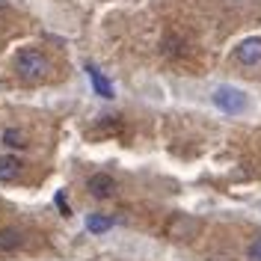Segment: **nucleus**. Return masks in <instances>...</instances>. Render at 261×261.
Segmentation results:
<instances>
[{
    "instance_id": "nucleus-1",
    "label": "nucleus",
    "mask_w": 261,
    "mask_h": 261,
    "mask_svg": "<svg viewBox=\"0 0 261 261\" xmlns=\"http://www.w3.org/2000/svg\"><path fill=\"white\" fill-rule=\"evenodd\" d=\"M15 71H18L21 81L39 83V81L48 77L50 63H48V57H45L39 48H24V50H18V57H15Z\"/></svg>"
},
{
    "instance_id": "nucleus-2",
    "label": "nucleus",
    "mask_w": 261,
    "mask_h": 261,
    "mask_svg": "<svg viewBox=\"0 0 261 261\" xmlns=\"http://www.w3.org/2000/svg\"><path fill=\"white\" fill-rule=\"evenodd\" d=\"M214 104H217L220 110H226V113H244L246 95L241 89H234V86H220V89L214 92Z\"/></svg>"
},
{
    "instance_id": "nucleus-3",
    "label": "nucleus",
    "mask_w": 261,
    "mask_h": 261,
    "mask_svg": "<svg viewBox=\"0 0 261 261\" xmlns=\"http://www.w3.org/2000/svg\"><path fill=\"white\" fill-rule=\"evenodd\" d=\"M202 228V223L199 220H193V217H187V214H175L172 220H169V238H175V241H190V238H196V231Z\"/></svg>"
},
{
    "instance_id": "nucleus-4",
    "label": "nucleus",
    "mask_w": 261,
    "mask_h": 261,
    "mask_svg": "<svg viewBox=\"0 0 261 261\" xmlns=\"http://www.w3.org/2000/svg\"><path fill=\"white\" fill-rule=\"evenodd\" d=\"M86 190L95 196V199H110L116 193V178L110 172H95V175H89V181H86Z\"/></svg>"
},
{
    "instance_id": "nucleus-5",
    "label": "nucleus",
    "mask_w": 261,
    "mask_h": 261,
    "mask_svg": "<svg viewBox=\"0 0 261 261\" xmlns=\"http://www.w3.org/2000/svg\"><path fill=\"white\" fill-rule=\"evenodd\" d=\"M234 60L244 65H258L261 63V39L252 36V39H244L238 48H234Z\"/></svg>"
},
{
    "instance_id": "nucleus-6",
    "label": "nucleus",
    "mask_w": 261,
    "mask_h": 261,
    "mask_svg": "<svg viewBox=\"0 0 261 261\" xmlns=\"http://www.w3.org/2000/svg\"><path fill=\"white\" fill-rule=\"evenodd\" d=\"M21 169H24L21 158H15V154H3L0 158V181H18L21 178Z\"/></svg>"
},
{
    "instance_id": "nucleus-7",
    "label": "nucleus",
    "mask_w": 261,
    "mask_h": 261,
    "mask_svg": "<svg viewBox=\"0 0 261 261\" xmlns=\"http://www.w3.org/2000/svg\"><path fill=\"white\" fill-rule=\"evenodd\" d=\"M24 246V234H21V228H0V252H18Z\"/></svg>"
},
{
    "instance_id": "nucleus-8",
    "label": "nucleus",
    "mask_w": 261,
    "mask_h": 261,
    "mask_svg": "<svg viewBox=\"0 0 261 261\" xmlns=\"http://www.w3.org/2000/svg\"><path fill=\"white\" fill-rule=\"evenodd\" d=\"M3 146L9 148H27L30 143H27V134L21 128H6L3 130Z\"/></svg>"
},
{
    "instance_id": "nucleus-9",
    "label": "nucleus",
    "mask_w": 261,
    "mask_h": 261,
    "mask_svg": "<svg viewBox=\"0 0 261 261\" xmlns=\"http://www.w3.org/2000/svg\"><path fill=\"white\" fill-rule=\"evenodd\" d=\"M113 226V220H110V217H98V214H92V217H89V220H86V228H89V231H107V228Z\"/></svg>"
},
{
    "instance_id": "nucleus-10",
    "label": "nucleus",
    "mask_w": 261,
    "mask_h": 261,
    "mask_svg": "<svg viewBox=\"0 0 261 261\" xmlns=\"http://www.w3.org/2000/svg\"><path fill=\"white\" fill-rule=\"evenodd\" d=\"M163 54H166V57H178L181 54V39L178 36H166V39H163Z\"/></svg>"
},
{
    "instance_id": "nucleus-11",
    "label": "nucleus",
    "mask_w": 261,
    "mask_h": 261,
    "mask_svg": "<svg viewBox=\"0 0 261 261\" xmlns=\"http://www.w3.org/2000/svg\"><path fill=\"white\" fill-rule=\"evenodd\" d=\"M246 258L249 261H261V234L249 244V249H246Z\"/></svg>"
}]
</instances>
